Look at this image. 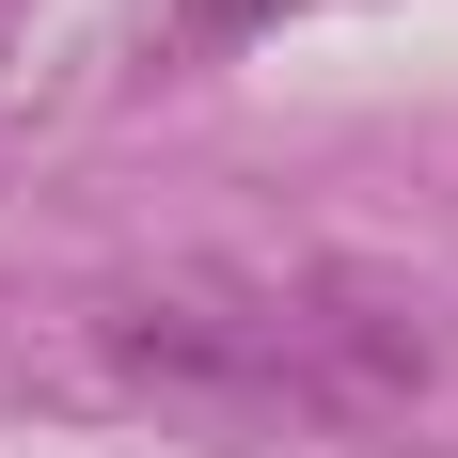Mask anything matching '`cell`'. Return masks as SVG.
Returning <instances> with one entry per match:
<instances>
[{"label":"cell","mask_w":458,"mask_h":458,"mask_svg":"<svg viewBox=\"0 0 458 458\" xmlns=\"http://www.w3.org/2000/svg\"><path fill=\"white\" fill-rule=\"evenodd\" d=\"M0 16H16V0H0Z\"/></svg>","instance_id":"obj_3"},{"label":"cell","mask_w":458,"mask_h":458,"mask_svg":"<svg viewBox=\"0 0 458 458\" xmlns=\"http://www.w3.org/2000/svg\"><path fill=\"white\" fill-rule=\"evenodd\" d=\"M253 16H284V0H190V32H253Z\"/></svg>","instance_id":"obj_2"},{"label":"cell","mask_w":458,"mask_h":458,"mask_svg":"<svg viewBox=\"0 0 458 458\" xmlns=\"http://www.w3.org/2000/svg\"><path fill=\"white\" fill-rule=\"evenodd\" d=\"M95 364L222 427H379L427 379V332L317 269H174L95 317Z\"/></svg>","instance_id":"obj_1"}]
</instances>
